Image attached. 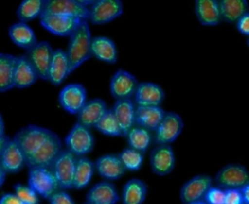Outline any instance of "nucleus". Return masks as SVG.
Masks as SVG:
<instances>
[{
  "label": "nucleus",
  "instance_id": "a18cd8bd",
  "mask_svg": "<svg viewBox=\"0 0 249 204\" xmlns=\"http://www.w3.org/2000/svg\"><path fill=\"white\" fill-rule=\"evenodd\" d=\"M5 135V124H4V120H3V117L0 114V137Z\"/></svg>",
  "mask_w": 249,
  "mask_h": 204
},
{
  "label": "nucleus",
  "instance_id": "4468645a",
  "mask_svg": "<svg viewBox=\"0 0 249 204\" xmlns=\"http://www.w3.org/2000/svg\"><path fill=\"white\" fill-rule=\"evenodd\" d=\"M42 14L77 17L88 21L89 8L82 6L77 0H45L44 11Z\"/></svg>",
  "mask_w": 249,
  "mask_h": 204
},
{
  "label": "nucleus",
  "instance_id": "ea45409f",
  "mask_svg": "<svg viewBox=\"0 0 249 204\" xmlns=\"http://www.w3.org/2000/svg\"><path fill=\"white\" fill-rule=\"evenodd\" d=\"M236 28L238 32L249 37V12L238 19L236 22Z\"/></svg>",
  "mask_w": 249,
  "mask_h": 204
},
{
  "label": "nucleus",
  "instance_id": "6e6552de",
  "mask_svg": "<svg viewBox=\"0 0 249 204\" xmlns=\"http://www.w3.org/2000/svg\"><path fill=\"white\" fill-rule=\"evenodd\" d=\"M124 6L120 0H95L89 7L88 21L95 25L109 23L122 16Z\"/></svg>",
  "mask_w": 249,
  "mask_h": 204
},
{
  "label": "nucleus",
  "instance_id": "8fccbe9b",
  "mask_svg": "<svg viewBox=\"0 0 249 204\" xmlns=\"http://www.w3.org/2000/svg\"><path fill=\"white\" fill-rule=\"evenodd\" d=\"M38 204H39V203H38Z\"/></svg>",
  "mask_w": 249,
  "mask_h": 204
},
{
  "label": "nucleus",
  "instance_id": "1a4fd4ad",
  "mask_svg": "<svg viewBox=\"0 0 249 204\" xmlns=\"http://www.w3.org/2000/svg\"><path fill=\"white\" fill-rule=\"evenodd\" d=\"M54 50L47 41L38 42L33 48L26 51L25 55L33 65L38 78L49 81V72Z\"/></svg>",
  "mask_w": 249,
  "mask_h": 204
},
{
  "label": "nucleus",
  "instance_id": "a878e982",
  "mask_svg": "<svg viewBox=\"0 0 249 204\" xmlns=\"http://www.w3.org/2000/svg\"><path fill=\"white\" fill-rule=\"evenodd\" d=\"M8 34L11 41L18 47L23 50H30L37 43V36L34 30L24 22H16L8 29Z\"/></svg>",
  "mask_w": 249,
  "mask_h": 204
},
{
  "label": "nucleus",
  "instance_id": "c03bdc74",
  "mask_svg": "<svg viewBox=\"0 0 249 204\" xmlns=\"http://www.w3.org/2000/svg\"><path fill=\"white\" fill-rule=\"evenodd\" d=\"M6 175L7 173L5 172V170L2 168L1 164H0V187L3 186V184L5 183V180H6Z\"/></svg>",
  "mask_w": 249,
  "mask_h": 204
},
{
  "label": "nucleus",
  "instance_id": "4c0bfd02",
  "mask_svg": "<svg viewBox=\"0 0 249 204\" xmlns=\"http://www.w3.org/2000/svg\"><path fill=\"white\" fill-rule=\"evenodd\" d=\"M50 204H76L72 196L64 189L56 190L49 198Z\"/></svg>",
  "mask_w": 249,
  "mask_h": 204
},
{
  "label": "nucleus",
  "instance_id": "ddd939ff",
  "mask_svg": "<svg viewBox=\"0 0 249 204\" xmlns=\"http://www.w3.org/2000/svg\"><path fill=\"white\" fill-rule=\"evenodd\" d=\"M212 178L207 174H198L188 180L180 189V199L183 204L203 200L206 192L212 187Z\"/></svg>",
  "mask_w": 249,
  "mask_h": 204
},
{
  "label": "nucleus",
  "instance_id": "f03ea898",
  "mask_svg": "<svg viewBox=\"0 0 249 204\" xmlns=\"http://www.w3.org/2000/svg\"><path fill=\"white\" fill-rule=\"evenodd\" d=\"M91 40L92 37L89 21L83 20L74 33L69 37L66 49L69 74L73 73L87 60L92 57Z\"/></svg>",
  "mask_w": 249,
  "mask_h": 204
},
{
  "label": "nucleus",
  "instance_id": "423d86ee",
  "mask_svg": "<svg viewBox=\"0 0 249 204\" xmlns=\"http://www.w3.org/2000/svg\"><path fill=\"white\" fill-rule=\"evenodd\" d=\"M183 127V119L177 113L166 112L154 131L153 141L156 145H170L180 136Z\"/></svg>",
  "mask_w": 249,
  "mask_h": 204
},
{
  "label": "nucleus",
  "instance_id": "2f4dec72",
  "mask_svg": "<svg viewBox=\"0 0 249 204\" xmlns=\"http://www.w3.org/2000/svg\"><path fill=\"white\" fill-rule=\"evenodd\" d=\"M125 137L129 148L139 151L143 153H146L153 141V135L151 131L138 125H134L128 131Z\"/></svg>",
  "mask_w": 249,
  "mask_h": 204
},
{
  "label": "nucleus",
  "instance_id": "09e8293b",
  "mask_svg": "<svg viewBox=\"0 0 249 204\" xmlns=\"http://www.w3.org/2000/svg\"><path fill=\"white\" fill-rule=\"evenodd\" d=\"M84 204H89V203H88V202H86V203H84Z\"/></svg>",
  "mask_w": 249,
  "mask_h": 204
},
{
  "label": "nucleus",
  "instance_id": "393cba45",
  "mask_svg": "<svg viewBox=\"0 0 249 204\" xmlns=\"http://www.w3.org/2000/svg\"><path fill=\"white\" fill-rule=\"evenodd\" d=\"M91 54L103 62L114 64L118 60V50L115 42L106 36H96L91 40Z\"/></svg>",
  "mask_w": 249,
  "mask_h": 204
},
{
  "label": "nucleus",
  "instance_id": "412c9836",
  "mask_svg": "<svg viewBox=\"0 0 249 204\" xmlns=\"http://www.w3.org/2000/svg\"><path fill=\"white\" fill-rule=\"evenodd\" d=\"M38 75L25 54L19 55L17 58V63L14 73V87L27 88L37 82Z\"/></svg>",
  "mask_w": 249,
  "mask_h": 204
},
{
  "label": "nucleus",
  "instance_id": "dca6fc26",
  "mask_svg": "<svg viewBox=\"0 0 249 204\" xmlns=\"http://www.w3.org/2000/svg\"><path fill=\"white\" fill-rule=\"evenodd\" d=\"M164 97L161 86L152 82H141L133 95V102L136 106H160Z\"/></svg>",
  "mask_w": 249,
  "mask_h": 204
},
{
  "label": "nucleus",
  "instance_id": "7c9ffc66",
  "mask_svg": "<svg viewBox=\"0 0 249 204\" xmlns=\"http://www.w3.org/2000/svg\"><path fill=\"white\" fill-rule=\"evenodd\" d=\"M18 56L0 52V92L14 88V73Z\"/></svg>",
  "mask_w": 249,
  "mask_h": 204
},
{
  "label": "nucleus",
  "instance_id": "9d476101",
  "mask_svg": "<svg viewBox=\"0 0 249 204\" xmlns=\"http://www.w3.org/2000/svg\"><path fill=\"white\" fill-rule=\"evenodd\" d=\"M43 28L58 37H70L83 21L77 17L42 14L39 17Z\"/></svg>",
  "mask_w": 249,
  "mask_h": 204
},
{
  "label": "nucleus",
  "instance_id": "a211bd4d",
  "mask_svg": "<svg viewBox=\"0 0 249 204\" xmlns=\"http://www.w3.org/2000/svg\"><path fill=\"white\" fill-rule=\"evenodd\" d=\"M116 186L110 181H102L89 188L86 195V202L89 204H117L120 200Z\"/></svg>",
  "mask_w": 249,
  "mask_h": 204
},
{
  "label": "nucleus",
  "instance_id": "49530a36",
  "mask_svg": "<svg viewBox=\"0 0 249 204\" xmlns=\"http://www.w3.org/2000/svg\"><path fill=\"white\" fill-rule=\"evenodd\" d=\"M190 204H207V203L204 200H199V201H196V202H193Z\"/></svg>",
  "mask_w": 249,
  "mask_h": 204
},
{
  "label": "nucleus",
  "instance_id": "37998d69",
  "mask_svg": "<svg viewBox=\"0 0 249 204\" xmlns=\"http://www.w3.org/2000/svg\"><path fill=\"white\" fill-rule=\"evenodd\" d=\"M10 137L9 136H7V135H4V136H2V137H0V155H1V153H2V152H3V150H4V148L6 147V145L8 144V142L10 141Z\"/></svg>",
  "mask_w": 249,
  "mask_h": 204
},
{
  "label": "nucleus",
  "instance_id": "58836bf2",
  "mask_svg": "<svg viewBox=\"0 0 249 204\" xmlns=\"http://www.w3.org/2000/svg\"><path fill=\"white\" fill-rule=\"evenodd\" d=\"M224 204H244L241 189H227Z\"/></svg>",
  "mask_w": 249,
  "mask_h": 204
},
{
  "label": "nucleus",
  "instance_id": "20e7f679",
  "mask_svg": "<svg viewBox=\"0 0 249 204\" xmlns=\"http://www.w3.org/2000/svg\"><path fill=\"white\" fill-rule=\"evenodd\" d=\"M214 182L225 190L241 189L249 184V171L241 164L230 163L217 172Z\"/></svg>",
  "mask_w": 249,
  "mask_h": 204
},
{
  "label": "nucleus",
  "instance_id": "7ed1b4c3",
  "mask_svg": "<svg viewBox=\"0 0 249 204\" xmlns=\"http://www.w3.org/2000/svg\"><path fill=\"white\" fill-rule=\"evenodd\" d=\"M66 150L75 156H86L94 148V137L89 128L76 122L64 139Z\"/></svg>",
  "mask_w": 249,
  "mask_h": 204
},
{
  "label": "nucleus",
  "instance_id": "bb28decb",
  "mask_svg": "<svg viewBox=\"0 0 249 204\" xmlns=\"http://www.w3.org/2000/svg\"><path fill=\"white\" fill-rule=\"evenodd\" d=\"M148 187L138 178L128 180L123 187L121 200L123 204H143L146 200Z\"/></svg>",
  "mask_w": 249,
  "mask_h": 204
},
{
  "label": "nucleus",
  "instance_id": "c9c22d12",
  "mask_svg": "<svg viewBox=\"0 0 249 204\" xmlns=\"http://www.w3.org/2000/svg\"><path fill=\"white\" fill-rule=\"evenodd\" d=\"M14 193L24 203V204H38L39 195L34 191L28 185L18 183L14 186Z\"/></svg>",
  "mask_w": 249,
  "mask_h": 204
},
{
  "label": "nucleus",
  "instance_id": "39448f33",
  "mask_svg": "<svg viewBox=\"0 0 249 204\" xmlns=\"http://www.w3.org/2000/svg\"><path fill=\"white\" fill-rule=\"evenodd\" d=\"M77 156L68 150L63 149L52 166V171L57 181L59 189H71L74 187V174Z\"/></svg>",
  "mask_w": 249,
  "mask_h": 204
},
{
  "label": "nucleus",
  "instance_id": "0eeeda50",
  "mask_svg": "<svg viewBox=\"0 0 249 204\" xmlns=\"http://www.w3.org/2000/svg\"><path fill=\"white\" fill-rule=\"evenodd\" d=\"M27 185L37 192L39 196L49 199L59 189L57 181L51 168H30Z\"/></svg>",
  "mask_w": 249,
  "mask_h": 204
},
{
  "label": "nucleus",
  "instance_id": "4be33fe9",
  "mask_svg": "<svg viewBox=\"0 0 249 204\" xmlns=\"http://www.w3.org/2000/svg\"><path fill=\"white\" fill-rule=\"evenodd\" d=\"M195 14L203 26H216L222 21L219 4L216 0H196Z\"/></svg>",
  "mask_w": 249,
  "mask_h": 204
},
{
  "label": "nucleus",
  "instance_id": "de8ad7c7",
  "mask_svg": "<svg viewBox=\"0 0 249 204\" xmlns=\"http://www.w3.org/2000/svg\"><path fill=\"white\" fill-rule=\"evenodd\" d=\"M247 46L249 47V37H248V39H247Z\"/></svg>",
  "mask_w": 249,
  "mask_h": 204
},
{
  "label": "nucleus",
  "instance_id": "f257e3e1",
  "mask_svg": "<svg viewBox=\"0 0 249 204\" xmlns=\"http://www.w3.org/2000/svg\"><path fill=\"white\" fill-rule=\"evenodd\" d=\"M13 139L22 151L28 169L52 168L63 150L62 142L55 132L35 124L20 128Z\"/></svg>",
  "mask_w": 249,
  "mask_h": 204
},
{
  "label": "nucleus",
  "instance_id": "5701e85b",
  "mask_svg": "<svg viewBox=\"0 0 249 204\" xmlns=\"http://www.w3.org/2000/svg\"><path fill=\"white\" fill-rule=\"evenodd\" d=\"M165 113L160 106H136L135 125L155 131Z\"/></svg>",
  "mask_w": 249,
  "mask_h": 204
},
{
  "label": "nucleus",
  "instance_id": "b1692460",
  "mask_svg": "<svg viewBox=\"0 0 249 204\" xmlns=\"http://www.w3.org/2000/svg\"><path fill=\"white\" fill-rule=\"evenodd\" d=\"M135 109L136 106L132 99L116 100L113 105V112L119 121L124 136L135 125Z\"/></svg>",
  "mask_w": 249,
  "mask_h": 204
},
{
  "label": "nucleus",
  "instance_id": "473e14b6",
  "mask_svg": "<svg viewBox=\"0 0 249 204\" xmlns=\"http://www.w3.org/2000/svg\"><path fill=\"white\" fill-rule=\"evenodd\" d=\"M45 6V0H23L18 7L16 15L18 21L27 23L40 17Z\"/></svg>",
  "mask_w": 249,
  "mask_h": 204
},
{
  "label": "nucleus",
  "instance_id": "f704fd0d",
  "mask_svg": "<svg viewBox=\"0 0 249 204\" xmlns=\"http://www.w3.org/2000/svg\"><path fill=\"white\" fill-rule=\"evenodd\" d=\"M118 154L125 170L138 171L141 169L144 162L143 153L127 147Z\"/></svg>",
  "mask_w": 249,
  "mask_h": 204
},
{
  "label": "nucleus",
  "instance_id": "f8f14e48",
  "mask_svg": "<svg viewBox=\"0 0 249 204\" xmlns=\"http://www.w3.org/2000/svg\"><path fill=\"white\" fill-rule=\"evenodd\" d=\"M87 101V89L79 83L66 85L58 94L61 108L71 115H77Z\"/></svg>",
  "mask_w": 249,
  "mask_h": 204
},
{
  "label": "nucleus",
  "instance_id": "6ab92c4d",
  "mask_svg": "<svg viewBox=\"0 0 249 204\" xmlns=\"http://www.w3.org/2000/svg\"><path fill=\"white\" fill-rule=\"evenodd\" d=\"M0 164L6 173H18L26 166L25 156L13 138L10 139L0 155Z\"/></svg>",
  "mask_w": 249,
  "mask_h": 204
},
{
  "label": "nucleus",
  "instance_id": "aec40b11",
  "mask_svg": "<svg viewBox=\"0 0 249 204\" xmlns=\"http://www.w3.org/2000/svg\"><path fill=\"white\" fill-rule=\"evenodd\" d=\"M107 110V104L103 99H90L86 102L81 111L77 114V122L90 129L96 125Z\"/></svg>",
  "mask_w": 249,
  "mask_h": 204
},
{
  "label": "nucleus",
  "instance_id": "e433bc0d",
  "mask_svg": "<svg viewBox=\"0 0 249 204\" xmlns=\"http://www.w3.org/2000/svg\"><path fill=\"white\" fill-rule=\"evenodd\" d=\"M226 190L219 187H211L204 196V201L207 204H224Z\"/></svg>",
  "mask_w": 249,
  "mask_h": 204
},
{
  "label": "nucleus",
  "instance_id": "cd10ccee",
  "mask_svg": "<svg viewBox=\"0 0 249 204\" xmlns=\"http://www.w3.org/2000/svg\"><path fill=\"white\" fill-rule=\"evenodd\" d=\"M69 75V63L66 51L62 49L54 50L49 72V82L57 86L60 85Z\"/></svg>",
  "mask_w": 249,
  "mask_h": 204
},
{
  "label": "nucleus",
  "instance_id": "c85d7f7f",
  "mask_svg": "<svg viewBox=\"0 0 249 204\" xmlns=\"http://www.w3.org/2000/svg\"><path fill=\"white\" fill-rule=\"evenodd\" d=\"M222 21L236 23L238 19L248 13L246 0H220L218 1Z\"/></svg>",
  "mask_w": 249,
  "mask_h": 204
},
{
  "label": "nucleus",
  "instance_id": "f3484780",
  "mask_svg": "<svg viewBox=\"0 0 249 204\" xmlns=\"http://www.w3.org/2000/svg\"><path fill=\"white\" fill-rule=\"evenodd\" d=\"M95 171L106 181H115L122 178L125 173L119 154L106 153L100 155L94 162Z\"/></svg>",
  "mask_w": 249,
  "mask_h": 204
},
{
  "label": "nucleus",
  "instance_id": "79ce46f5",
  "mask_svg": "<svg viewBox=\"0 0 249 204\" xmlns=\"http://www.w3.org/2000/svg\"><path fill=\"white\" fill-rule=\"evenodd\" d=\"M241 193L243 196L244 204H249V184L245 186L243 188H241Z\"/></svg>",
  "mask_w": 249,
  "mask_h": 204
},
{
  "label": "nucleus",
  "instance_id": "9b49d317",
  "mask_svg": "<svg viewBox=\"0 0 249 204\" xmlns=\"http://www.w3.org/2000/svg\"><path fill=\"white\" fill-rule=\"evenodd\" d=\"M134 75L124 69L117 70L110 80V94L116 100L131 99L138 85Z\"/></svg>",
  "mask_w": 249,
  "mask_h": 204
},
{
  "label": "nucleus",
  "instance_id": "c756f323",
  "mask_svg": "<svg viewBox=\"0 0 249 204\" xmlns=\"http://www.w3.org/2000/svg\"><path fill=\"white\" fill-rule=\"evenodd\" d=\"M95 171L94 162L87 156L77 157L75 174H74V187L75 189H82L88 187Z\"/></svg>",
  "mask_w": 249,
  "mask_h": 204
},
{
  "label": "nucleus",
  "instance_id": "2eb2a0df",
  "mask_svg": "<svg viewBox=\"0 0 249 204\" xmlns=\"http://www.w3.org/2000/svg\"><path fill=\"white\" fill-rule=\"evenodd\" d=\"M150 167L158 176H166L173 171L175 154L170 145H157L151 151Z\"/></svg>",
  "mask_w": 249,
  "mask_h": 204
},
{
  "label": "nucleus",
  "instance_id": "a19ab883",
  "mask_svg": "<svg viewBox=\"0 0 249 204\" xmlns=\"http://www.w3.org/2000/svg\"><path fill=\"white\" fill-rule=\"evenodd\" d=\"M0 204H24L15 193H5L0 197Z\"/></svg>",
  "mask_w": 249,
  "mask_h": 204
},
{
  "label": "nucleus",
  "instance_id": "72a5a7b5",
  "mask_svg": "<svg viewBox=\"0 0 249 204\" xmlns=\"http://www.w3.org/2000/svg\"><path fill=\"white\" fill-rule=\"evenodd\" d=\"M96 130L106 136L110 137H120L124 136L118 119L112 109H108L100 120L94 126Z\"/></svg>",
  "mask_w": 249,
  "mask_h": 204
}]
</instances>
